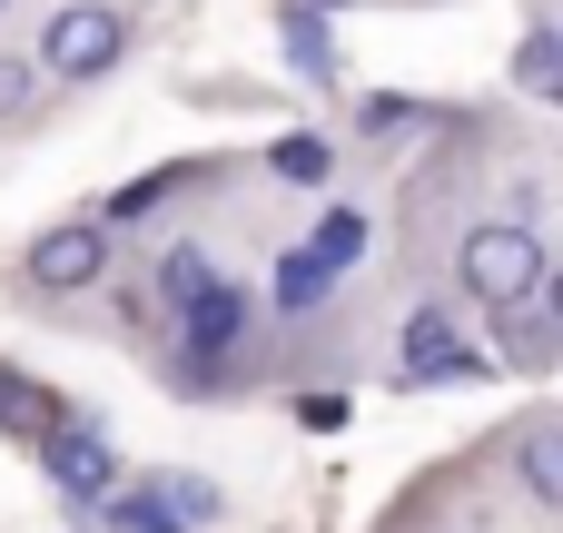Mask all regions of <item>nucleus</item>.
I'll return each instance as SVG.
<instances>
[{
    "mask_svg": "<svg viewBox=\"0 0 563 533\" xmlns=\"http://www.w3.org/2000/svg\"><path fill=\"white\" fill-rule=\"evenodd\" d=\"M544 277H554V257H544V237L534 227H465V247H455V287L475 297V307H525V297H544Z\"/></svg>",
    "mask_w": 563,
    "mask_h": 533,
    "instance_id": "obj_1",
    "label": "nucleus"
},
{
    "mask_svg": "<svg viewBox=\"0 0 563 533\" xmlns=\"http://www.w3.org/2000/svg\"><path fill=\"white\" fill-rule=\"evenodd\" d=\"M168 317H178V346H188V376H208V366H218V356H228V346L247 336V297H238L228 277H218V287H198V297H188V307H168Z\"/></svg>",
    "mask_w": 563,
    "mask_h": 533,
    "instance_id": "obj_6",
    "label": "nucleus"
},
{
    "mask_svg": "<svg viewBox=\"0 0 563 533\" xmlns=\"http://www.w3.org/2000/svg\"><path fill=\"white\" fill-rule=\"evenodd\" d=\"M515 475H525V495H534V504H563V425H554V415H534V425H525Z\"/></svg>",
    "mask_w": 563,
    "mask_h": 533,
    "instance_id": "obj_7",
    "label": "nucleus"
},
{
    "mask_svg": "<svg viewBox=\"0 0 563 533\" xmlns=\"http://www.w3.org/2000/svg\"><path fill=\"white\" fill-rule=\"evenodd\" d=\"M267 168H277L287 188H327V138H277Z\"/></svg>",
    "mask_w": 563,
    "mask_h": 533,
    "instance_id": "obj_13",
    "label": "nucleus"
},
{
    "mask_svg": "<svg viewBox=\"0 0 563 533\" xmlns=\"http://www.w3.org/2000/svg\"><path fill=\"white\" fill-rule=\"evenodd\" d=\"M198 287H218V267H208V247H168V257H158V297H168V307H188Z\"/></svg>",
    "mask_w": 563,
    "mask_h": 533,
    "instance_id": "obj_12",
    "label": "nucleus"
},
{
    "mask_svg": "<svg viewBox=\"0 0 563 533\" xmlns=\"http://www.w3.org/2000/svg\"><path fill=\"white\" fill-rule=\"evenodd\" d=\"M30 79H40L30 59H0V119H10V109H30Z\"/></svg>",
    "mask_w": 563,
    "mask_h": 533,
    "instance_id": "obj_16",
    "label": "nucleus"
},
{
    "mask_svg": "<svg viewBox=\"0 0 563 533\" xmlns=\"http://www.w3.org/2000/svg\"><path fill=\"white\" fill-rule=\"evenodd\" d=\"M554 69H563L554 30H534V40H525V59H515V79H525V89H534V99H554Z\"/></svg>",
    "mask_w": 563,
    "mask_h": 533,
    "instance_id": "obj_15",
    "label": "nucleus"
},
{
    "mask_svg": "<svg viewBox=\"0 0 563 533\" xmlns=\"http://www.w3.org/2000/svg\"><path fill=\"white\" fill-rule=\"evenodd\" d=\"M307 10H346V0H307Z\"/></svg>",
    "mask_w": 563,
    "mask_h": 533,
    "instance_id": "obj_17",
    "label": "nucleus"
},
{
    "mask_svg": "<svg viewBox=\"0 0 563 533\" xmlns=\"http://www.w3.org/2000/svg\"><path fill=\"white\" fill-rule=\"evenodd\" d=\"M40 465H49V485H59L69 504H89V495H109V485H119L109 435H99V425H79V415H49V425H40Z\"/></svg>",
    "mask_w": 563,
    "mask_h": 533,
    "instance_id": "obj_4",
    "label": "nucleus"
},
{
    "mask_svg": "<svg viewBox=\"0 0 563 533\" xmlns=\"http://www.w3.org/2000/svg\"><path fill=\"white\" fill-rule=\"evenodd\" d=\"M0 10H10V0H0Z\"/></svg>",
    "mask_w": 563,
    "mask_h": 533,
    "instance_id": "obj_18",
    "label": "nucleus"
},
{
    "mask_svg": "<svg viewBox=\"0 0 563 533\" xmlns=\"http://www.w3.org/2000/svg\"><path fill=\"white\" fill-rule=\"evenodd\" d=\"M287 59L307 69V79H336V40H327V10H287Z\"/></svg>",
    "mask_w": 563,
    "mask_h": 533,
    "instance_id": "obj_9",
    "label": "nucleus"
},
{
    "mask_svg": "<svg viewBox=\"0 0 563 533\" xmlns=\"http://www.w3.org/2000/svg\"><path fill=\"white\" fill-rule=\"evenodd\" d=\"M148 495H158V504H168V514H178L188 533H198V524H218V514H228V495H218L208 475H158Z\"/></svg>",
    "mask_w": 563,
    "mask_h": 533,
    "instance_id": "obj_10",
    "label": "nucleus"
},
{
    "mask_svg": "<svg viewBox=\"0 0 563 533\" xmlns=\"http://www.w3.org/2000/svg\"><path fill=\"white\" fill-rule=\"evenodd\" d=\"M336 277H346V267H336L327 247H287V267H277V307H287V317H307Z\"/></svg>",
    "mask_w": 563,
    "mask_h": 533,
    "instance_id": "obj_8",
    "label": "nucleus"
},
{
    "mask_svg": "<svg viewBox=\"0 0 563 533\" xmlns=\"http://www.w3.org/2000/svg\"><path fill=\"white\" fill-rule=\"evenodd\" d=\"M455 376H485V356L455 336V317H445V307L406 317V346H396V386H455Z\"/></svg>",
    "mask_w": 563,
    "mask_h": 533,
    "instance_id": "obj_5",
    "label": "nucleus"
},
{
    "mask_svg": "<svg viewBox=\"0 0 563 533\" xmlns=\"http://www.w3.org/2000/svg\"><path fill=\"white\" fill-rule=\"evenodd\" d=\"M20 267H30V287H40V297H79V287H99V277H109V237H99L89 218H59V227H40V237H30V257H20Z\"/></svg>",
    "mask_w": 563,
    "mask_h": 533,
    "instance_id": "obj_3",
    "label": "nucleus"
},
{
    "mask_svg": "<svg viewBox=\"0 0 563 533\" xmlns=\"http://www.w3.org/2000/svg\"><path fill=\"white\" fill-rule=\"evenodd\" d=\"M59 406H49V386H30V376H10L0 366V435H40Z\"/></svg>",
    "mask_w": 563,
    "mask_h": 533,
    "instance_id": "obj_11",
    "label": "nucleus"
},
{
    "mask_svg": "<svg viewBox=\"0 0 563 533\" xmlns=\"http://www.w3.org/2000/svg\"><path fill=\"white\" fill-rule=\"evenodd\" d=\"M119 49H129V20H119L109 0H69V10L40 30V69H49V79H99V69H119Z\"/></svg>",
    "mask_w": 563,
    "mask_h": 533,
    "instance_id": "obj_2",
    "label": "nucleus"
},
{
    "mask_svg": "<svg viewBox=\"0 0 563 533\" xmlns=\"http://www.w3.org/2000/svg\"><path fill=\"white\" fill-rule=\"evenodd\" d=\"M505 356H515V366H554V317H534V297H525V317L505 326Z\"/></svg>",
    "mask_w": 563,
    "mask_h": 533,
    "instance_id": "obj_14",
    "label": "nucleus"
}]
</instances>
